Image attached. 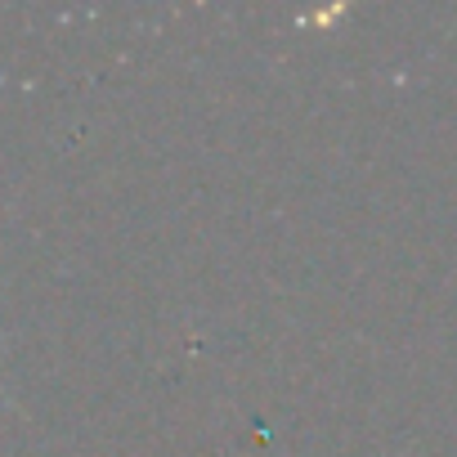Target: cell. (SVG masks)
Masks as SVG:
<instances>
[{
    "label": "cell",
    "mask_w": 457,
    "mask_h": 457,
    "mask_svg": "<svg viewBox=\"0 0 457 457\" xmlns=\"http://www.w3.org/2000/svg\"><path fill=\"white\" fill-rule=\"evenodd\" d=\"M0 399H10V390H5V381H0Z\"/></svg>",
    "instance_id": "6da1fadb"
}]
</instances>
